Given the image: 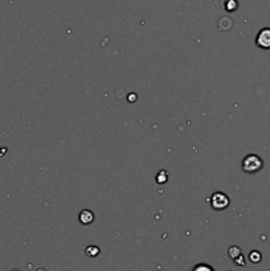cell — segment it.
<instances>
[{"label": "cell", "instance_id": "12", "mask_svg": "<svg viewBox=\"0 0 270 271\" xmlns=\"http://www.w3.org/2000/svg\"><path fill=\"white\" fill-rule=\"evenodd\" d=\"M134 98H136V95H130V98H129V99L131 101V99H134Z\"/></svg>", "mask_w": 270, "mask_h": 271}, {"label": "cell", "instance_id": "4", "mask_svg": "<svg viewBox=\"0 0 270 271\" xmlns=\"http://www.w3.org/2000/svg\"><path fill=\"white\" fill-rule=\"evenodd\" d=\"M78 218L81 224L89 225L94 221V213L90 212V210H87V209H85V210H82V212L79 213Z\"/></svg>", "mask_w": 270, "mask_h": 271}, {"label": "cell", "instance_id": "6", "mask_svg": "<svg viewBox=\"0 0 270 271\" xmlns=\"http://www.w3.org/2000/svg\"><path fill=\"white\" fill-rule=\"evenodd\" d=\"M225 9L228 12H233L237 9V1L236 0H228L225 3Z\"/></svg>", "mask_w": 270, "mask_h": 271}, {"label": "cell", "instance_id": "5", "mask_svg": "<svg viewBox=\"0 0 270 271\" xmlns=\"http://www.w3.org/2000/svg\"><path fill=\"white\" fill-rule=\"evenodd\" d=\"M85 253H86L87 257H97L99 254V248L98 246H87L86 249H85Z\"/></svg>", "mask_w": 270, "mask_h": 271}, {"label": "cell", "instance_id": "7", "mask_svg": "<svg viewBox=\"0 0 270 271\" xmlns=\"http://www.w3.org/2000/svg\"><path fill=\"white\" fill-rule=\"evenodd\" d=\"M167 179H168V173L166 171H160L158 173V176H156V181H158L159 184H163V183H166Z\"/></svg>", "mask_w": 270, "mask_h": 271}, {"label": "cell", "instance_id": "11", "mask_svg": "<svg viewBox=\"0 0 270 271\" xmlns=\"http://www.w3.org/2000/svg\"><path fill=\"white\" fill-rule=\"evenodd\" d=\"M198 270L212 271V270H213V269L210 268V266H205V265H199V266H196V268H195V271H198Z\"/></svg>", "mask_w": 270, "mask_h": 271}, {"label": "cell", "instance_id": "8", "mask_svg": "<svg viewBox=\"0 0 270 271\" xmlns=\"http://www.w3.org/2000/svg\"><path fill=\"white\" fill-rule=\"evenodd\" d=\"M240 254H241V250H240V248H237V246H232V248L229 249V257L232 260H234V258L240 256Z\"/></svg>", "mask_w": 270, "mask_h": 271}, {"label": "cell", "instance_id": "3", "mask_svg": "<svg viewBox=\"0 0 270 271\" xmlns=\"http://www.w3.org/2000/svg\"><path fill=\"white\" fill-rule=\"evenodd\" d=\"M256 45L261 49H270V28H262L256 37Z\"/></svg>", "mask_w": 270, "mask_h": 271}, {"label": "cell", "instance_id": "9", "mask_svg": "<svg viewBox=\"0 0 270 271\" xmlns=\"http://www.w3.org/2000/svg\"><path fill=\"white\" fill-rule=\"evenodd\" d=\"M249 260L253 262V264H258L261 261V254L258 252H252L249 254Z\"/></svg>", "mask_w": 270, "mask_h": 271}, {"label": "cell", "instance_id": "10", "mask_svg": "<svg viewBox=\"0 0 270 271\" xmlns=\"http://www.w3.org/2000/svg\"><path fill=\"white\" fill-rule=\"evenodd\" d=\"M233 261H234V264L237 265V266H245V262H244V257H242V254H240L238 257H236Z\"/></svg>", "mask_w": 270, "mask_h": 271}, {"label": "cell", "instance_id": "2", "mask_svg": "<svg viewBox=\"0 0 270 271\" xmlns=\"http://www.w3.org/2000/svg\"><path fill=\"white\" fill-rule=\"evenodd\" d=\"M209 201H210V206H212L214 210H222V209H226L230 204L229 197L222 192H214L213 195H212V197H210Z\"/></svg>", "mask_w": 270, "mask_h": 271}, {"label": "cell", "instance_id": "1", "mask_svg": "<svg viewBox=\"0 0 270 271\" xmlns=\"http://www.w3.org/2000/svg\"><path fill=\"white\" fill-rule=\"evenodd\" d=\"M241 167L244 169V172L256 173L262 169V167H264V160L258 155H256V153H249V155H246L244 157Z\"/></svg>", "mask_w": 270, "mask_h": 271}]
</instances>
